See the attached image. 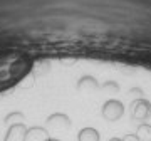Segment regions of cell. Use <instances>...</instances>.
<instances>
[{
    "label": "cell",
    "instance_id": "obj_1",
    "mask_svg": "<svg viewBox=\"0 0 151 141\" xmlns=\"http://www.w3.org/2000/svg\"><path fill=\"white\" fill-rule=\"evenodd\" d=\"M25 67H29V60L17 54L0 55V89L10 86L19 77L25 74Z\"/></svg>",
    "mask_w": 151,
    "mask_h": 141
},
{
    "label": "cell",
    "instance_id": "obj_2",
    "mask_svg": "<svg viewBox=\"0 0 151 141\" xmlns=\"http://www.w3.org/2000/svg\"><path fill=\"white\" fill-rule=\"evenodd\" d=\"M101 114H103V118L106 121L114 123V121H118L124 114V104L121 103L119 99H108V101L103 104Z\"/></svg>",
    "mask_w": 151,
    "mask_h": 141
},
{
    "label": "cell",
    "instance_id": "obj_3",
    "mask_svg": "<svg viewBox=\"0 0 151 141\" xmlns=\"http://www.w3.org/2000/svg\"><path fill=\"white\" fill-rule=\"evenodd\" d=\"M151 116V103L148 99H133L131 103V118L134 121H146Z\"/></svg>",
    "mask_w": 151,
    "mask_h": 141
},
{
    "label": "cell",
    "instance_id": "obj_4",
    "mask_svg": "<svg viewBox=\"0 0 151 141\" xmlns=\"http://www.w3.org/2000/svg\"><path fill=\"white\" fill-rule=\"evenodd\" d=\"M72 126V121L67 114L64 113H54L45 119V129L52 131H65Z\"/></svg>",
    "mask_w": 151,
    "mask_h": 141
},
{
    "label": "cell",
    "instance_id": "obj_5",
    "mask_svg": "<svg viewBox=\"0 0 151 141\" xmlns=\"http://www.w3.org/2000/svg\"><path fill=\"white\" fill-rule=\"evenodd\" d=\"M25 133H27L25 123L12 124V126H9V131H7L4 141H24L25 140Z\"/></svg>",
    "mask_w": 151,
    "mask_h": 141
},
{
    "label": "cell",
    "instance_id": "obj_6",
    "mask_svg": "<svg viewBox=\"0 0 151 141\" xmlns=\"http://www.w3.org/2000/svg\"><path fill=\"white\" fill-rule=\"evenodd\" d=\"M101 87V84L97 82V79L94 76H82L77 81V91L81 92H94Z\"/></svg>",
    "mask_w": 151,
    "mask_h": 141
},
{
    "label": "cell",
    "instance_id": "obj_7",
    "mask_svg": "<svg viewBox=\"0 0 151 141\" xmlns=\"http://www.w3.org/2000/svg\"><path fill=\"white\" fill-rule=\"evenodd\" d=\"M50 136H49V131L42 126H32V128H27V133H25V140L24 141H47Z\"/></svg>",
    "mask_w": 151,
    "mask_h": 141
},
{
    "label": "cell",
    "instance_id": "obj_8",
    "mask_svg": "<svg viewBox=\"0 0 151 141\" xmlns=\"http://www.w3.org/2000/svg\"><path fill=\"white\" fill-rule=\"evenodd\" d=\"M99 140H101L99 131L91 128V126L82 128V129L79 131V135H77V141H99Z\"/></svg>",
    "mask_w": 151,
    "mask_h": 141
},
{
    "label": "cell",
    "instance_id": "obj_9",
    "mask_svg": "<svg viewBox=\"0 0 151 141\" xmlns=\"http://www.w3.org/2000/svg\"><path fill=\"white\" fill-rule=\"evenodd\" d=\"M134 135L138 136L139 141H151V124L141 123V124L138 126V129H136Z\"/></svg>",
    "mask_w": 151,
    "mask_h": 141
},
{
    "label": "cell",
    "instance_id": "obj_10",
    "mask_svg": "<svg viewBox=\"0 0 151 141\" xmlns=\"http://www.w3.org/2000/svg\"><path fill=\"white\" fill-rule=\"evenodd\" d=\"M25 121V116H24V113H20V111H12V113H9L4 118V123H5L7 126H12V124H19V123H24Z\"/></svg>",
    "mask_w": 151,
    "mask_h": 141
},
{
    "label": "cell",
    "instance_id": "obj_11",
    "mask_svg": "<svg viewBox=\"0 0 151 141\" xmlns=\"http://www.w3.org/2000/svg\"><path fill=\"white\" fill-rule=\"evenodd\" d=\"M99 89H103V91L109 92V94H116V92H119V84L114 81H106L101 84V87Z\"/></svg>",
    "mask_w": 151,
    "mask_h": 141
},
{
    "label": "cell",
    "instance_id": "obj_12",
    "mask_svg": "<svg viewBox=\"0 0 151 141\" xmlns=\"http://www.w3.org/2000/svg\"><path fill=\"white\" fill-rule=\"evenodd\" d=\"M129 94L134 99H143V94H145V92H143L141 87H133V89H129Z\"/></svg>",
    "mask_w": 151,
    "mask_h": 141
},
{
    "label": "cell",
    "instance_id": "obj_13",
    "mask_svg": "<svg viewBox=\"0 0 151 141\" xmlns=\"http://www.w3.org/2000/svg\"><path fill=\"white\" fill-rule=\"evenodd\" d=\"M47 65H49V62H40V64L37 65L39 69H34V70H35V72H39V76H40V74H44V72H47V70H49Z\"/></svg>",
    "mask_w": 151,
    "mask_h": 141
},
{
    "label": "cell",
    "instance_id": "obj_14",
    "mask_svg": "<svg viewBox=\"0 0 151 141\" xmlns=\"http://www.w3.org/2000/svg\"><path fill=\"white\" fill-rule=\"evenodd\" d=\"M123 141H139V140H138V136L136 135H126L123 138Z\"/></svg>",
    "mask_w": 151,
    "mask_h": 141
},
{
    "label": "cell",
    "instance_id": "obj_15",
    "mask_svg": "<svg viewBox=\"0 0 151 141\" xmlns=\"http://www.w3.org/2000/svg\"><path fill=\"white\" fill-rule=\"evenodd\" d=\"M109 141H123V138H111Z\"/></svg>",
    "mask_w": 151,
    "mask_h": 141
},
{
    "label": "cell",
    "instance_id": "obj_16",
    "mask_svg": "<svg viewBox=\"0 0 151 141\" xmlns=\"http://www.w3.org/2000/svg\"><path fill=\"white\" fill-rule=\"evenodd\" d=\"M47 141H60V140H57V138H49Z\"/></svg>",
    "mask_w": 151,
    "mask_h": 141
}]
</instances>
